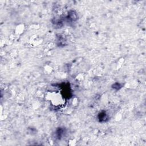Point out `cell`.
I'll return each mask as SVG.
<instances>
[{"label": "cell", "mask_w": 146, "mask_h": 146, "mask_svg": "<svg viewBox=\"0 0 146 146\" xmlns=\"http://www.w3.org/2000/svg\"><path fill=\"white\" fill-rule=\"evenodd\" d=\"M50 99L54 106H60L63 103L62 96L56 93H55V95L51 94L50 95Z\"/></svg>", "instance_id": "1"}]
</instances>
